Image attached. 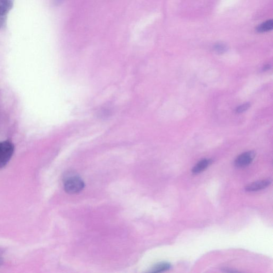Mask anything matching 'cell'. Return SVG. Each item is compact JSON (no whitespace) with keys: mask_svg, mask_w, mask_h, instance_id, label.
Segmentation results:
<instances>
[{"mask_svg":"<svg viewBox=\"0 0 273 273\" xmlns=\"http://www.w3.org/2000/svg\"><path fill=\"white\" fill-rule=\"evenodd\" d=\"M15 147L9 141L0 142V169L7 166L13 157Z\"/></svg>","mask_w":273,"mask_h":273,"instance_id":"cell-2","label":"cell"},{"mask_svg":"<svg viewBox=\"0 0 273 273\" xmlns=\"http://www.w3.org/2000/svg\"><path fill=\"white\" fill-rule=\"evenodd\" d=\"M212 162V160L207 159L199 161L192 170V173L194 174L202 173L211 165Z\"/></svg>","mask_w":273,"mask_h":273,"instance_id":"cell-6","label":"cell"},{"mask_svg":"<svg viewBox=\"0 0 273 273\" xmlns=\"http://www.w3.org/2000/svg\"><path fill=\"white\" fill-rule=\"evenodd\" d=\"M273 28V20H269L260 24L257 28V31L259 33L268 32L272 31Z\"/></svg>","mask_w":273,"mask_h":273,"instance_id":"cell-8","label":"cell"},{"mask_svg":"<svg viewBox=\"0 0 273 273\" xmlns=\"http://www.w3.org/2000/svg\"><path fill=\"white\" fill-rule=\"evenodd\" d=\"M3 260L2 258L0 257V267L3 264Z\"/></svg>","mask_w":273,"mask_h":273,"instance_id":"cell-13","label":"cell"},{"mask_svg":"<svg viewBox=\"0 0 273 273\" xmlns=\"http://www.w3.org/2000/svg\"><path fill=\"white\" fill-rule=\"evenodd\" d=\"M172 268V265L167 262H161L155 264L152 268H151L150 272L151 273H161L166 272Z\"/></svg>","mask_w":273,"mask_h":273,"instance_id":"cell-7","label":"cell"},{"mask_svg":"<svg viewBox=\"0 0 273 273\" xmlns=\"http://www.w3.org/2000/svg\"><path fill=\"white\" fill-rule=\"evenodd\" d=\"M11 10V8L7 3L0 1V29L7 25L8 15Z\"/></svg>","mask_w":273,"mask_h":273,"instance_id":"cell-5","label":"cell"},{"mask_svg":"<svg viewBox=\"0 0 273 273\" xmlns=\"http://www.w3.org/2000/svg\"><path fill=\"white\" fill-rule=\"evenodd\" d=\"M215 52L218 54H223L228 50V48L225 44H217L214 46Z\"/></svg>","mask_w":273,"mask_h":273,"instance_id":"cell-9","label":"cell"},{"mask_svg":"<svg viewBox=\"0 0 273 273\" xmlns=\"http://www.w3.org/2000/svg\"><path fill=\"white\" fill-rule=\"evenodd\" d=\"M271 68V66L270 65H267L264 66L263 71H268Z\"/></svg>","mask_w":273,"mask_h":273,"instance_id":"cell-12","label":"cell"},{"mask_svg":"<svg viewBox=\"0 0 273 273\" xmlns=\"http://www.w3.org/2000/svg\"><path fill=\"white\" fill-rule=\"evenodd\" d=\"M65 191L69 194H74L81 192L84 187V183L82 179L78 175L73 174L67 175L64 179Z\"/></svg>","mask_w":273,"mask_h":273,"instance_id":"cell-1","label":"cell"},{"mask_svg":"<svg viewBox=\"0 0 273 273\" xmlns=\"http://www.w3.org/2000/svg\"><path fill=\"white\" fill-rule=\"evenodd\" d=\"M250 107V102L245 103L236 108V112L237 113H242L247 111Z\"/></svg>","mask_w":273,"mask_h":273,"instance_id":"cell-10","label":"cell"},{"mask_svg":"<svg viewBox=\"0 0 273 273\" xmlns=\"http://www.w3.org/2000/svg\"><path fill=\"white\" fill-rule=\"evenodd\" d=\"M272 180L271 179H267L254 182V183L246 187L245 190L248 192H257L262 190L269 186L272 184Z\"/></svg>","mask_w":273,"mask_h":273,"instance_id":"cell-4","label":"cell"},{"mask_svg":"<svg viewBox=\"0 0 273 273\" xmlns=\"http://www.w3.org/2000/svg\"><path fill=\"white\" fill-rule=\"evenodd\" d=\"M256 156L254 151H248L240 155L234 161V165L238 168H244L249 166Z\"/></svg>","mask_w":273,"mask_h":273,"instance_id":"cell-3","label":"cell"},{"mask_svg":"<svg viewBox=\"0 0 273 273\" xmlns=\"http://www.w3.org/2000/svg\"><path fill=\"white\" fill-rule=\"evenodd\" d=\"M223 272H227V273H236V272H238V271H235V270H233V269H227V268L223 269Z\"/></svg>","mask_w":273,"mask_h":273,"instance_id":"cell-11","label":"cell"}]
</instances>
